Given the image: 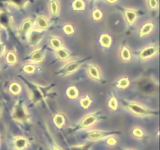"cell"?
<instances>
[{
    "mask_svg": "<svg viewBox=\"0 0 160 150\" xmlns=\"http://www.w3.org/2000/svg\"><path fill=\"white\" fill-rule=\"evenodd\" d=\"M138 88L144 94H152L156 89V85L155 81L150 78H142L138 83Z\"/></svg>",
    "mask_w": 160,
    "mask_h": 150,
    "instance_id": "cell-1",
    "label": "cell"
},
{
    "mask_svg": "<svg viewBox=\"0 0 160 150\" xmlns=\"http://www.w3.org/2000/svg\"><path fill=\"white\" fill-rule=\"evenodd\" d=\"M126 106L133 113L138 116H147L151 114V111L144 106L136 102H127Z\"/></svg>",
    "mask_w": 160,
    "mask_h": 150,
    "instance_id": "cell-2",
    "label": "cell"
},
{
    "mask_svg": "<svg viewBox=\"0 0 160 150\" xmlns=\"http://www.w3.org/2000/svg\"><path fill=\"white\" fill-rule=\"evenodd\" d=\"M28 114L22 105H17L14 106L12 112V117L17 121L23 123L28 120Z\"/></svg>",
    "mask_w": 160,
    "mask_h": 150,
    "instance_id": "cell-3",
    "label": "cell"
},
{
    "mask_svg": "<svg viewBox=\"0 0 160 150\" xmlns=\"http://www.w3.org/2000/svg\"><path fill=\"white\" fill-rule=\"evenodd\" d=\"M84 60H73L72 62H68L67 64H66L63 67L61 70L60 73L62 74H71V73H74L76 70H78V69L81 67V66L82 65Z\"/></svg>",
    "mask_w": 160,
    "mask_h": 150,
    "instance_id": "cell-4",
    "label": "cell"
},
{
    "mask_svg": "<svg viewBox=\"0 0 160 150\" xmlns=\"http://www.w3.org/2000/svg\"><path fill=\"white\" fill-rule=\"evenodd\" d=\"M42 37H43V32L42 31H38V30L30 31L28 34V43L32 46L38 45L42 39Z\"/></svg>",
    "mask_w": 160,
    "mask_h": 150,
    "instance_id": "cell-5",
    "label": "cell"
},
{
    "mask_svg": "<svg viewBox=\"0 0 160 150\" xmlns=\"http://www.w3.org/2000/svg\"><path fill=\"white\" fill-rule=\"evenodd\" d=\"M158 48L156 46H148L144 48L140 53V58L142 59H149L157 53Z\"/></svg>",
    "mask_w": 160,
    "mask_h": 150,
    "instance_id": "cell-6",
    "label": "cell"
},
{
    "mask_svg": "<svg viewBox=\"0 0 160 150\" xmlns=\"http://www.w3.org/2000/svg\"><path fill=\"white\" fill-rule=\"evenodd\" d=\"M97 120L98 119H97V117L95 114H89L81 120V123H80V127L82 128H88L95 124L96 123Z\"/></svg>",
    "mask_w": 160,
    "mask_h": 150,
    "instance_id": "cell-7",
    "label": "cell"
},
{
    "mask_svg": "<svg viewBox=\"0 0 160 150\" xmlns=\"http://www.w3.org/2000/svg\"><path fill=\"white\" fill-rule=\"evenodd\" d=\"M44 58H45V51L42 48L35 50L30 55V60L34 62H42Z\"/></svg>",
    "mask_w": 160,
    "mask_h": 150,
    "instance_id": "cell-8",
    "label": "cell"
},
{
    "mask_svg": "<svg viewBox=\"0 0 160 150\" xmlns=\"http://www.w3.org/2000/svg\"><path fill=\"white\" fill-rule=\"evenodd\" d=\"M14 147L17 150H24L28 146V140L24 137L19 136L14 138Z\"/></svg>",
    "mask_w": 160,
    "mask_h": 150,
    "instance_id": "cell-9",
    "label": "cell"
},
{
    "mask_svg": "<svg viewBox=\"0 0 160 150\" xmlns=\"http://www.w3.org/2000/svg\"><path fill=\"white\" fill-rule=\"evenodd\" d=\"M105 137H107V134L105 131H93L88 135V138L91 141H98Z\"/></svg>",
    "mask_w": 160,
    "mask_h": 150,
    "instance_id": "cell-10",
    "label": "cell"
},
{
    "mask_svg": "<svg viewBox=\"0 0 160 150\" xmlns=\"http://www.w3.org/2000/svg\"><path fill=\"white\" fill-rule=\"evenodd\" d=\"M37 27L41 30H45L48 28V22L47 19L43 16H39L36 20Z\"/></svg>",
    "mask_w": 160,
    "mask_h": 150,
    "instance_id": "cell-11",
    "label": "cell"
},
{
    "mask_svg": "<svg viewBox=\"0 0 160 150\" xmlns=\"http://www.w3.org/2000/svg\"><path fill=\"white\" fill-rule=\"evenodd\" d=\"M0 24L5 28L10 26V17L6 12H0Z\"/></svg>",
    "mask_w": 160,
    "mask_h": 150,
    "instance_id": "cell-12",
    "label": "cell"
},
{
    "mask_svg": "<svg viewBox=\"0 0 160 150\" xmlns=\"http://www.w3.org/2000/svg\"><path fill=\"white\" fill-rule=\"evenodd\" d=\"M125 17H126L127 20L129 23V24L132 25L137 18V13H136L135 11L128 9V10L125 11Z\"/></svg>",
    "mask_w": 160,
    "mask_h": 150,
    "instance_id": "cell-13",
    "label": "cell"
},
{
    "mask_svg": "<svg viewBox=\"0 0 160 150\" xmlns=\"http://www.w3.org/2000/svg\"><path fill=\"white\" fill-rule=\"evenodd\" d=\"M56 56L60 60H67L70 58V53L65 48H60L59 49L56 50Z\"/></svg>",
    "mask_w": 160,
    "mask_h": 150,
    "instance_id": "cell-14",
    "label": "cell"
},
{
    "mask_svg": "<svg viewBox=\"0 0 160 150\" xmlns=\"http://www.w3.org/2000/svg\"><path fill=\"white\" fill-rule=\"evenodd\" d=\"M99 42L102 46L106 47V48H109V47L111 45L112 40H111V38L109 34H104L101 35V37H100V39H99Z\"/></svg>",
    "mask_w": 160,
    "mask_h": 150,
    "instance_id": "cell-15",
    "label": "cell"
},
{
    "mask_svg": "<svg viewBox=\"0 0 160 150\" xmlns=\"http://www.w3.org/2000/svg\"><path fill=\"white\" fill-rule=\"evenodd\" d=\"M67 94L69 98H71V99H75L79 95V92H78V88L76 87H74V86H70V87H69L67 88Z\"/></svg>",
    "mask_w": 160,
    "mask_h": 150,
    "instance_id": "cell-16",
    "label": "cell"
},
{
    "mask_svg": "<svg viewBox=\"0 0 160 150\" xmlns=\"http://www.w3.org/2000/svg\"><path fill=\"white\" fill-rule=\"evenodd\" d=\"M153 27H154V25L152 23H145V24H144L143 27L142 28V29H141L140 35L145 36L147 35V34H148L152 31Z\"/></svg>",
    "mask_w": 160,
    "mask_h": 150,
    "instance_id": "cell-17",
    "label": "cell"
},
{
    "mask_svg": "<svg viewBox=\"0 0 160 150\" xmlns=\"http://www.w3.org/2000/svg\"><path fill=\"white\" fill-rule=\"evenodd\" d=\"M73 9L77 11H82L85 9V2L83 0H74L72 4Z\"/></svg>",
    "mask_w": 160,
    "mask_h": 150,
    "instance_id": "cell-18",
    "label": "cell"
},
{
    "mask_svg": "<svg viewBox=\"0 0 160 150\" xmlns=\"http://www.w3.org/2000/svg\"><path fill=\"white\" fill-rule=\"evenodd\" d=\"M53 121H54L55 124L57 128H61L65 123V119H64L63 116L61 115V114H56L54 117Z\"/></svg>",
    "mask_w": 160,
    "mask_h": 150,
    "instance_id": "cell-19",
    "label": "cell"
},
{
    "mask_svg": "<svg viewBox=\"0 0 160 150\" xmlns=\"http://www.w3.org/2000/svg\"><path fill=\"white\" fill-rule=\"evenodd\" d=\"M88 73L90 74V76L92 78H94V79L98 80L100 78L99 71H98V68L95 67V66H90L88 67Z\"/></svg>",
    "mask_w": 160,
    "mask_h": 150,
    "instance_id": "cell-20",
    "label": "cell"
},
{
    "mask_svg": "<svg viewBox=\"0 0 160 150\" xmlns=\"http://www.w3.org/2000/svg\"><path fill=\"white\" fill-rule=\"evenodd\" d=\"M33 27V23L31 21V20H26L23 22L21 25V31L23 33L29 32L31 31V28Z\"/></svg>",
    "mask_w": 160,
    "mask_h": 150,
    "instance_id": "cell-21",
    "label": "cell"
},
{
    "mask_svg": "<svg viewBox=\"0 0 160 150\" xmlns=\"http://www.w3.org/2000/svg\"><path fill=\"white\" fill-rule=\"evenodd\" d=\"M9 91L13 95H18L20 92H21V86L18 84V83L13 82L10 84L9 86Z\"/></svg>",
    "mask_w": 160,
    "mask_h": 150,
    "instance_id": "cell-22",
    "label": "cell"
},
{
    "mask_svg": "<svg viewBox=\"0 0 160 150\" xmlns=\"http://www.w3.org/2000/svg\"><path fill=\"white\" fill-rule=\"evenodd\" d=\"M50 44H51L52 47L54 49L57 50L59 49L60 48H62V42L59 38H58L54 37L50 40Z\"/></svg>",
    "mask_w": 160,
    "mask_h": 150,
    "instance_id": "cell-23",
    "label": "cell"
},
{
    "mask_svg": "<svg viewBox=\"0 0 160 150\" xmlns=\"http://www.w3.org/2000/svg\"><path fill=\"white\" fill-rule=\"evenodd\" d=\"M6 59L8 63L14 64L17 62V56H16L15 53H13L12 52H9L6 56Z\"/></svg>",
    "mask_w": 160,
    "mask_h": 150,
    "instance_id": "cell-24",
    "label": "cell"
},
{
    "mask_svg": "<svg viewBox=\"0 0 160 150\" xmlns=\"http://www.w3.org/2000/svg\"><path fill=\"white\" fill-rule=\"evenodd\" d=\"M50 10H51L52 16H56L59 12V6H58L57 2L55 0H52L50 3Z\"/></svg>",
    "mask_w": 160,
    "mask_h": 150,
    "instance_id": "cell-25",
    "label": "cell"
},
{
    "mask_svg": "<svg viewBox=\"0 0 160 150\" xmlns=\"http://www.w3.org/2000/svg\"><path fill=\"white\" fill-rule=\"evenodd\" d=\"M80 103H81V106H82L84 109H88V108L90 106L91 103H92V100L89 98V96H86L81 100Z\"/></svg>",
    "mask_w": 160,
    "mask_h": 150,
    "instance_id": "cell-26",
    "label": "cell"
},
{
    "mask_svg": "<svg viewBox=\"0 0 160 150\" xmlns=\"http://www.w3.org/2000/svg\"><path fill=\"white\" fill-rule=\"evenodd\" d=\"M129 84H130L129 80L126 78H123L118 81L117 85H118L119 88H128V86H129Z\"/></svg>",
    "mask_w": 160,
    "mask_h": 150,
    "instance_id": "cell-27",
    "label": "cell"
},
{
    "mask_svg": "<svg viewBox=\"0 0 160 150\" xmlns=\"http://www.w3.org/2000/svg\"><path fill=\"white\" fill-rule=\"evenodd\" d=\"M121 57L124 60H129L131 59V52L128 48H123L121 51Z\"/></svg>",
    "mask_w": 160,
    "mask_h": 150,
    "instance_id": "cell-28",
    "label": "cell"
},
{
    "mask_svg": "<svg viewBox=\"0 0 160 150\" xmlns=\"http://www.w3.org/2000/svg\"><path fill=\"white\" fill-rule=\"evenodd\" d=\"M23 71L25 73H28V74H31V73H34L35 71V67L32 64H26V65L23 67Z\"/></svg>",
    "mask_w": 160,
    "mask_h": 150,
    "instance_id": "cell-29",
    "label": "cell"
},
{
    "mask_svg": "<svg viewBox=\"0 0 160 150\" xmlns=\"http://www.w3.org/2000/svg\"><path fill=\"white\" fill-rule=\"evenodd\" d=\"M92 17H93L94 20H101L102 17V11L99 10V9H95L93 12V13H92Z\"/></svg>",
    "mask_w": 160,
    "mask_h": 150,
    "instance_id": "cell-30",
    "label": "cell"
},
{
    "mask_svg": "<svg viewBox=\"0 0 160 150\" xmlns=\"http://www.w3.org/2000/svg\"><path fill=\"white\" fill-rule=\"evenodd\" d=\"M63 31L67 34H72L74 32V29L71 24H66L63 27Z\"/></svg>",
    "mask_w": 160,
    "mask_h": 150,
    "instance_id": "cell-31",
    "label": "cell"
},
{
    "mask_svg": "<svg viewBox=\"0 0 160 150\" xmlns=\"http://www.w3.org/2000/svg\"><path fill=\"white\" fill-rule=\"evenodd\" d=\"M9 2H10L11 4L15 5V6L20 7V6H23L24 5L26 0H7Z\"/></svg>",
    "mask_w": 160,
    "mask_h": 150,
    "instance_id": "cell-32",
    "label": "cell"
},
{
    "mask_svg": "<svg viewBox=\"0 0 160 150\" xmlns=\"http://www.w3.org/2000/svg\"><path fill=\"white\" fill-rule=\"evenodd\" d=\"M117 105H118V103H117V100L115 98H112L110 100H109V106L112 109L116 110V109H117Z\"/></svg>",
    "mask_w": 160,
    "mask_h": 150,
    "instance_id": "cell-33",
    "label": "cell"
},
{
    "mask_svg": "<svg viewBox=\"0 0 160 150\" xmlns=\"http://www.w3.org/2000/svg\"><path fill=\"white\" fill-rule=\"evenodd\" d=\"M133 134H134L135 137L141 138L143 136V131L142 129H140L139 128H136L133 130Z\"/></svg>",
    "mask_w": 160,
    "mask_h": 150,
    "instance_id": "cell-34",
    "label": "cell"
},
{
    "mask_svg": "<svg viewBox=\"0 0 160 150\" xmlns=\"http://www.w3.org/2000/svg\"><path fill=\"white\" fill-rule=\"evenodd\" d=\"M117 142V139L113 137H109V138L107 139V144L109 145H116Z\"/></svg>",
    "mask_w": 160,
    "mask_h": 150,
    "instance_id": "cell-35",
    "label": "cell"
},
{
    "mask_svg": "<svg viewBox=\"0 0 160 150\" xmlns=\"http://www.w3.org/2000/svg\"><path fill=\"white\" fill-rule=\"evenodd\" d=\"M149 6L152 9H156L158 6L157 0H149Z\"/></svg>",
    "mask_w": 160,
    "mask_h": 150,
    "instance_id": "cell-36",
    "label": "cell"
},
{
    "mask_svg": "<svg viewBox=\"0 0 160 150\" xmlns=\"http://www.w3.org/2000/svg\"><path fill=\"white\" fill-rule=\"evenodd\" d=\"M5 51H6V46H5L4 44L0 43V56L4 54Z\"/></svg>",
    "mask_w": 160,
    "mask_h": 150,
    "instance_id": "cell-37",
    "label": "cell"
},
{
    "mask_svg": "<svg viewBox=\"0 0 160 150\" xmlns=\"http://www.w3.org/2000/svg\"><path fill=\"white\" fill-rule=\"evenodd\" d=\"M72 150H86V147L84 145H78L73 147Z\"/></svg>",
    "mask_w": 160,
    "mask_h": 150,
    "instance_id": "cell-38",
    "label": "cell"
},
{
    "mask_svg": "<svg viewBox=\"0 0 160 150\" xmlns=\"http://www.w3.org/2000/svg\"><path fill=\"white\" fill-rule=\"evenodd\" d=\"M106 2H108L109 3H114L116 2H117V0H106Z\"/></svg>",
    "mask_w": 160,
    "mask_h": 150,
    "instance_id": "cell-39",
    "label": "cell"
},
{
    "mask_svg": "<svg viewBox=\"0 0 160 150\" xmlns=\"http://www.w3.org/2000/svg\"><path fill=\"white\" fill-rule=\"evenodd\" d=\"M53 150H59V148H57V147L54 146V147H53Z\"/></svg>",
    "mask_w": 160,
    "mask_h": 150,
    "instance_id": "cell-40",
    "label": "cell"
},
{
    "mask_svg": "<svg viewBox=\"0 0 160 150\" xmlns=\"http://www.w3.org/2000/svg\"><path fill=\"white\" fill-rule=\"evenodd\" d=\"M0 114H1V106H0Z\"/></svg>",
    "mask_w": 160,
    "mask_h": 150,
    "instance_id": "cell-41",
    "label": "cell"
},
{
    "mask_svg": "<svg viewBox=\"0 0 160 150\" xmlns=\"http://www.w3.org/2000/svg\"><path fill=\"white\" fill-rule=\"evenodd\" d=\"M0 35H1V32H0Z\"/></svg>",
    "mask_w": 160,
    "mask_h": 150,
    "instance_id": "cell-42",
    "label": "cell"
},
{
    "mask_svg": "<svg viewBox=\"0 0 160 150\" xmlns=\"http://www.w3.org/2000/svg\"><path fill=\"white\" fill-rule=\"evenodd\" d=\"M128 150H129V149H128Z\"/></svg>",
    "mask_w": 160,
    "mask_h": 150,
    "instance_id": "cell-43",
    "label": "cell"
}]
</instances>
